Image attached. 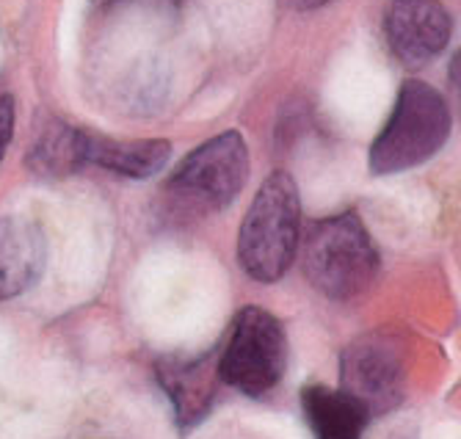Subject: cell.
Returning a JSON list of instances; mask_svg holds the SVG:
<instances>
[{
  "mask_svg": "<svg viewBox=\"0 0 461 439\" xmlns=\"http://www.w3.org/2000/svg\"><path fill=\"white\" fill-rule=\"evenodd\" d=\"M302 230V199L287 171H274L251 199L238 235L240 269L255 282H276L293 266Z\"/></svg>",
  "mask_w": 461,
  "mask_h": 439,
  "instance_id": "cell-1",
  "label": "cell"
},
{
  "mask_svg": "<svg viewBox=\"0 0 461 439\" xmlns=\"http://www.w3.org/2000/svg\"><path fill=\"white\" fill-rule=\"evenodd\" d=\"M302 269L318 293L348 301L365 293L379 274V252L359 215L340 213L307 227Z\"/></svg>",
  "mask_w": 461,
  "mask_h": 439,
  "instance_id": "cell-2",
  "label": "cell"
},
{
  "mask_svg": "<svg viewBox=\"0 0 461 439\" xmlns=\"http://www.w3.org/2000/svg\"><path fill=\"white\" fill-rule=\"evenodd\" d=\"M450 136V111L437 89L406 80L393 116L370 147L373 174H398L434 158Z\"/></svg>",
  "mask_w": 461,
  "mask_h": 439,
  "instance_id": "cell-3",
  "label": "cell"
},
{
  "mask_svg": "<svg viewBox=\"0 0 461 439\" xmlns=\"http://www.w3.org/2000/svg\"><path fill=\"white\" fill-rule=\"evenodd\" d=\"M249 174V150L238 130L199 144L172 171L166 194L191 213H213L235 202Z\"/></svg>",
  "mask_w": 461,
  "mask_h": 439,
  "instance_id": "cell-4",
  "label": "cell"
},
{
  "mask_svg": "<svg viewBox=\"0 0 461 439\" xmlns=\"http://www.w3.org/2000/svg\"><path fill=\"white\" fill-rule=\"evenodd\" d=\"M287 368V337L282 324L263 306H243L219 360V379L249 398L271 392Z\"/></svg>",
  "mask_w": 461,
  "mask_h": 439,
  "instance_id": "cell-5",
  "label": "cell"
},
{
  "mask_svg": "<svg viewBox=\"0 0 461 439\" xmlns=\"http://www.w3.org/2000/svg\"><path fill=\"white\" fill-rule=\"evenodd\" d=\"M340 376L348 398L367 417L393 412L403 401V351L387 334H367L354 340L340 357Z\"/></svg>",
  "mask_w": 461,
  "mask_h": 439,
  "instance_id": "cell-6",
  "label": "cell"
},
{
  "mask_svg": "<svg viewBox=\"0 0 461 439\" xmlns=\"http://www.w3.org/2000/svg\"><path fill=\"white\" fill-rule=\"evenodd\" d=\"M384 33L393 56L409 69H420L447 48L453 20L439 0H395Z\"/></svg>",
  "mask_w": 461,
  "mask_h": 439,
  "instance_id": "cell-7",
  "label": "cell"
},
{
  "mask_svg": "<svg viewBox=\"0 0 461 439\" xmlns=\"http://www.w3.org/2000/svg\"><path fill=\"white\" fill-rule=\"evenodd\" d=\"M158 381L163 392L169 395L177 423L183 428H191L211 412L219 384V362L211 354L196 360L169 357L158 365Z\"/></svg>",
  "mask_w": 461,
  "mask_h": 439,
  "instance_id": "cell-8",
  "label": "cell"
},
{
  "mask_svg": "<svg viewBox=\"0 0 461 439\" xmlns=\"http://www.w3.org/2000/svg\"><path fill=\"white\" fill-rule=\"evenodd\" d=\"M48 260L41 230L28 218H0V301L28 290Z\"/></svg>",
  "mask_w": 461,
  "mask_h": 439,
  "instance_id": "cell-9",
  "label": "cell"
},
{
  "mask_svg": "<svg viewBox=\"0 0 461 439\" xmlns=\"http://www.w3.org/2000/svg\"><path fill=\"white\" fill-rule=\"evenodd\" d=\"M172 155V144L163 139L144 142H116L103 133L80 130V158L83 163H95L113 174L131 180H147L158 174Z\"/></svg>",
  "mask_w": 461,
  "mask_h": 439,
  "instance_id": "cell-10",
  "label": "cell"
},
{
  "mask_svg": "<svg viewBox=\"0 0 461 439\" xmlns=\"http://www.w3.org/2000/svg\"><path fill=\"white\" fill-rule=\"evenodd\" d=\"M307 420L318 439H359L367 423L362 407H357L346 392L329 387H307L302 392Z\"/></svg>",
  "mask_w": 461,
  "mask_h": 439,
  "instance_id": "cell-11",
  "label": "cell"
},
{
  "mask_svg": "<svg viewBox=\"0 0 461 439\" xmlns=\"http://www.w3.org/2000/svg\"><path fill=\"white\" fill-rule=\"evenodd\" d=\"M28 163L48 178H64L83 166L80 158V130L53 122L28 155Z\"/></svg>",
  "mask_w": 461,
  "mask_h": 439,
  "instance_id": "cell-12",
  "label": "cell"
},
{
  "mask_svg": "<svg viewBox=\"0 0 461 439\" xmlns=\"http://www.w3.org/2000/svg\"><path fill=\"white\" fill-rule=\"evenodd\" d=\"M14 136V100L0 97V160H4Z\"/></svg>",
  "mask_w": 461,
  "mask_h": 439,
  "instance_id": "cell-13",
  "label": "cell"
},
{
  "mask_svg": "<svg viewBox=\"0 0 461 439\" xmlns=\"http://www.w3.org/2000/svg\"><path fill=\"white\" fill-rule=\"evenodd\" d=\"M323 4H329V0H302L304 9H315V6H323Z\"/></svg>",
  "mask_w": 461,
  "mask_h": 439,
  "instance_id": "cell-14",
  "label": "cell"
},
{
  "mask_svg": "<svg viewBox=\"0 0 461 439\" xmlns=\"http://www.w3.org/2000/svg\"><path fill=\"white\" fill-rule=\"evenodd\" d=\"M393 439H414V436H409V434H406V431H403V434H395V436H393Z\"/></svg>",
  "mask_w": 461,
  "mask_h": 439,
  "instance_id": "cell-15",
  "label": "cell"
}]
</instances>
